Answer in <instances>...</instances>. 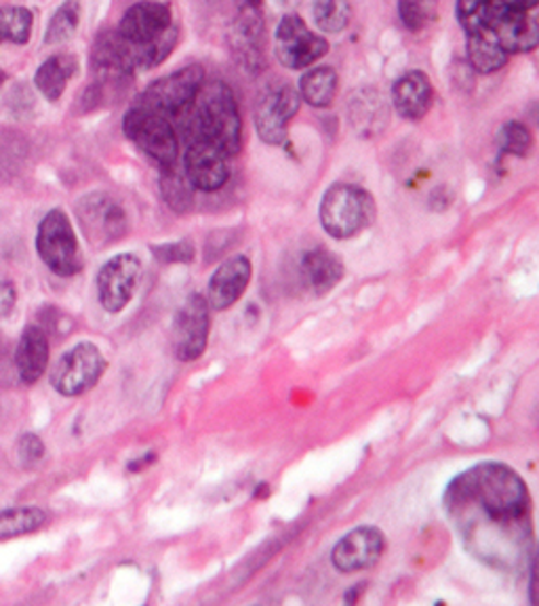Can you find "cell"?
Listing matches in <instances>:
<instances>
[{"label":"cell","mask_w":539,"mask_h":606,"mask_svg":"<svg viewBox=\"0 0 539 606\" xmlns=\"http://www.w3.org/2000/svg\"><path fill=\"white\" fill-rule=\"evenodd\" d=\"M445 510L466 550L500 573L534 558V516L527 482L500 462L461 471L445 493Z\"/></svg>","instance_id":"1"},{"label":"cell","mask_w":539,"mask_h":606,"mask_svg":"<svg viewBox=\"0 0 539 606\" xmlns=\"http://www.w3.org/2000/svg\"><path fill=\"white\" fill-rule=\"evenodd\" d=\"M455 15L468 66L479 74H495L511 56L538 49L539 0H457Z\"/></svg>","instance_id":"2"},{"label":"cell","mask_w":539,"mask_h":606,"mask_svg":"<svg viewBox=\"0 0 539 606\" xmlns=\"http://www.w3.org/2000/svg\"><path fill=\"white\" fill-rule=\"evenodd\" d=\"M116 32L127 43L136 70H152L165 63L179 43L169 4L154 0L131 4Z\"/></svg>","instance_id":"3"},{"label":"cell","mask_w":539,"mask_h":606,"mask_svg":"<svg viewBox=\"0 0 539 606\" xmlns=\"http://www.w3.org/2000/svg\"><path fill=\"white\" fill-rule=\"evenodd\" d=\"M190 110L192 123L188 133L207 139L209 143L220 148L227 159L241 152L243 118L230 84L224 81L202 84Z\"/></svg>","instance_id":"4"},{"label":"cell","mask_w":539,"mask_h":606,"mask_svg":"<svg viewBox=\"0 0 539 606\" xmlns=\"http://www.w3.org/2000/svg\"><path fill=\"white\" fill-rule=\"evenodd\" d=\"M377 207L370 190L356 184H333L320 198L318 220L323 230L338 238L348 241L359 236L375 221Z\"/></svg>","instance_id":"5"},{"label":"cell","mask_w":539,"mask_h":606,"mask_svg":"<svg viewBox=\"0 0 539 606\" xmlns=\"http://www.w3.org/2000/svg\"><path fill=\"white\" fill-rule=\"evenodd\" d=\"M122 131L140 152L161 168L177 163L179 138L167 116L136 104L122 118Z\"/></svg>","instance_id":"6"},{"label":"cell","mask_w":539,"mask_h":606,"mask_svg":"<svg viewBox=\"0 0 539 606\" xmlns=\"http://www.w3.org/2000/svg\"><path fill=\"white\" fill-rule=\"evenodd\" d=\"M36 250L45 266L57 276L79 275L85 266L74 228L61 209L45 215L36 234Z\"/></svg>","instance_id":"7"},{"label":"cell","mask_w":539,"mask_h":606,"mask_svg":"<svg viewBox=\"0 0 539 606\" xmlns=\"http://www.w3.org/2000/svg\"><path fill=\"white\" fill-rule=\"evenodd\" d=\"M202 84H204V68L199 63H190L148 84L138 104L159 112L167 118H179L186 112H190Z\"/></svg>","instance_id":"8"},{"label":"cell","mask_w":539,"mask_h":606,"mask_svg":"<svg viewBox=\"0 0 539 606\" xmlns=\"http://www.w3.org/2000/svg\"><path fill=\"white\" fill-rule=\"evenodd\" d=\"M106 366L108 362L102 350L91 341H81L57 360L51 371V386L61 396H81L91 387L97 386V382L106 373Z\"/></svg>","instance_id":"9"},{"label":"cell","mask_w":539,"mask_h":606,"mask_svg":"<svg viewBox=\"0 0 539 606\" xmlns=\"http://www.w3.org/2000/svg\"><path fill=\"white\" fill-rule=\"evenodd\" d=\"M77 218L93 247H108L125 238L129 218L122 205L108 193H91L77 205Z\"/></svg>","instance_id":"10"},{"label":"cell","mask_w":539,"mask_h":606,"mask_svg":"<svg viewBox=\"0 0 539 606\" xmlns=\"http://www.w3.org/2000/svg\"><path fill=\"white\" fill-rule=\"evenodd\" d=\"M329 54L325 36L314 34L306 22L289 13L279 22L274 32V56L289 70H306Z\"/></svg>","instance_id":"11"},{"label":"cell","mask_w":539,"mask_h":606,"mask_svg":"<svg viewBox=\"0 0 539 606\" xmlns=\"http://www.w3.org/2000/svg\"><path fill=\"white\" fill-rule=\"evenodd\" d=\"M302 108V97L291 84H268L256 104V131L268 145H283L291 118Z\"/></svg>","instance_id":"12"},{"label":"cell","mask_w":539,"mask_h":606,"mask_svg":"<svg viewBox=\"0 0 539 606\" xmlns=\"http://www.w3.org/2000/svg\"><path fill=\"white\" fill-rule=\"evenodd\" d=\"M209 310L211 307L207 303V298H202L200 293H192L179 307L171 329V348L175 359L192 362L202 357L211 329Z\"/></svg>","instance_id":"13"},{"label":"cell","mask_w":539,"mask_h":606,"mask_svg":"<svg viewBox=\"0 0 539 606\" xmlns=\"http://www.w3.org/2000/svg\"><path fill=\"white\" fill-rule=\"evenodd\" d=\"M142 259L133 253H120L108 259L97 275V300L110 314H118L133 300L142 280Z\"/></svg>","instance_id":"14"},{"label":"cell","mask_w":539,"mask_h":606,"mask_svg":"<svg viewBox=\"0 0 539 606\" xmlns=\"http://www.w3.org/2000/svg\"><path fill=\"white\" fill-rule=\"evenodd\" d=\"M263 34V0H238L236 20L230 30V49L243 70L257 74L266 59L261 49Z\"/></svg>","instance_id":"15"},{"label":"cell","mask_w":539,"mask_h":606,"mask_svg":"<svg viewBox=\"0 0 539 606\" xmlns=\"http://www.w3.org/2000/svg\"><path fill=\"white\" fill-rule=\"evenodd\" d=\"M184 173L195 186V190L218 193L230 179L227 156L207 139L188 133V145L184 152Z\"/></svg>","instance_id":"16"},{"label":"cell","mask_w":539,"mask_h":606,"mask_svg":"<svg viewBox=\"0 0 539 606\" xmlns=\"http://www.w3.org/2000/svg\"><path fill=\"white\" fill-rule=\"evenodd\" d=\"M386 550V537L375 526H359L343 535L331 551V562L340 573H359L379 562Z\"/></svg>","instance_id":"17"},{"label":"cell","mask_w":539,"mask_h":606,"mask_svg":"<svg viewBox=\"0 0 539 606\" xmlns=\"http://www.w3.org/2000/svg\"><path fill=\"white\" fill-rule=\"evenodd\" d=\"M251 272H254V268H251V261L247 255H234L224 264H220V268L209 280V289H207L209 307L220 310V312L232 307L245 295V291L251 282Z\"/></svg>","instance_id":"18"},{"label":"cell","mask_w":539,"mask_h":606,"mask_svg":"<svg viewBox=\"0 0 539 606\" xmlns=\"http://www.w3.org/2000/svg\"><path fill=\"white\" fill-rule=\"evenodd\" d=\"M348 118L361 138H375L390 125L388 100L377 89H359L348 97Z\"/></svg>","instance_id":"19"},{"label":"cell","mask_w":539,"mask_h":606,"mask_svg":"<svg viewBox=\"0 0 539 606\" xmlns=\"http://www.w3.org/2000/svg\"><path fill=\"white\" fill-rule=\"evenodd\" d=\"M434 102V86L422 70H409L392 84V106L405 120H422Z\"/></svg>","instance_id":"20"},{"label":"cell","mask_w":539,"mask_h":606,"mask_svg":"<svg viewBox=\"0 0 539 606\" xmlns=\"http://www.w3.org/2000/svg\"><path fill=\"white\" fill-rule=\"evenodd\" d=\"M302 275L316 295H327L333 287H338L345 268L340 257L325 247H314L304 250L302 255Z\"/></svg>","instance_id":"21"},{"label":"cell","mask_w":539,"mask_h":606,"mask_svg":"<svg viewBox=\"0 0 539 606\" xmlns=\"http://www.w3.org/2000/svg\"><path fill=\"white\" fill-rule=\"evenodd\" d=\"M17 373L24 384H36L49 364V339L47 333L36 325H30L22 333L15 350Z\"/></svg>","instance_id":"22"},{"label":"cell","mask_w":539,"mask_h":606,"mask_svg":"<svg viewBox=\"0 0 539 606\" xmlns=\"http://www.w3.org/2000/svg\"><path fill=\"white\" fill-rule=\"evenodd\" d=\"M338 84H340V77L331 66H316V68H308L302 74L297 93L302 97V104L323 110L336 102Z\"/></svg>","instance_id":"23"},{"label":"cell","mask_w":539,"mask_h":606,"mask_svg":"<svg viewBox=\"0 0 539 606\" xmlns=\"http://www.w3.org/2000/svg\"><path fill=\"white\" fill-rule=\"evenodd\" d=\"M77 72H79V59L77 57L68 56V54H57V56L45 59L38 66V70L34 74V84L49 102H57L63 95L66 84L74 79Z\"/></svg>","instance_id":"24"},{"label":"cell","mask_w":539,"mask_h":606,"mask_svg":"<svg viewBox=\"0 0 539 606\" xmlns=\"http://www.w3.org/2000/svg\"><path fill=\"white\" fill-rule=\"evenodd\" d=\"M195 186L186 177L184 168L165 166L161 173V196L173 213H188L195 205Z\"/></svg>","instance_id":"25"},{"label":"cell","mask_w":539,"mask_h":606,"mask_svg":"<svg viewBox=\"0 0 539 606\" xmlns=\"http://www.w3.org/2000/svg\"><path fill=\"white\" fill-rule=\"evenodd\" d=\"M47 523V514L40 508H11L0 512V541L24 537L40 531Z\"/></svg>","instance_id":"26"},{"label":"cell","mask_w":539,"mask_h":606,"mask_svg":"<svg viewBox=\"0 0 539 606\" xmlns=\"http://www.w3.org/2000/svg\"><path fill=\"white\" fill-rule=\"evenodd\" d=\"M34 15L26 7H0V45H26L32 36Z\"/></svg>","instance_id":"27"},{"label":"cell","mask_w":539,"mask_h":606,"mask_svg":"<svg viewBox=\"0 0 539 606\" xmlns=\"http://www.w3.org/2000/svg\"><path fill=\"white\" fill-rule=\"evenodd\" d=\"M81 24V4L79 0H63L57 9L45 32V45H63L70 40Z\"/></svg>","instance_id":"28"},{"label":"cell","mask_w":539,"mask_h":606,"mask_svg":"<svg viewBox=\"0 0 539 606\" xmlns=\"http://www.w3.org/2000/svg\"><path fill=\"white\" fill-rule=\"evenodd\" d=\"M314 24L325 34H340L348 28L352 9L348 0H314Z\"/></svg>","instance_id":"29"},{"label":"cell","mask_w":539,"mask_h":606,"mask_svg":"<svg viewBox=\"0 0 539 606\" xmlns=\"http://www.w3.org/2000/svg\"><path fill=\"white\" fill-rule=\"evenodd\" d=\"M441 0H398L400 24L409 32H424L438 18Z\"/></svg>","instance_id":"30"},{"label":"cell","mask_w":539,"mask_h":606,"mask_svg":"<svg viewBox=\"0 0 539 606\" xmlns=\"http://www.w3.org/2000/svg\"><path fill=\"white\" fill-rule=\"evenodd\" d=\"M497 143L504 154L523 159V156H529V152L534 150V136L525 123L508 120L502 125L497 133Z\"/></svg>","instance_id":"31"},{"label":"cell","mask_w":539,"mask_h":606,"mask_svg":"<svg viewBox=\"0 0 539 606\" xmlns=\"http://www.w3.org/2000/svg\"><path fill=\"white\" fill-rule=\"evenodd\" d=\"M152 253L161 264H190L197 255V248L192 245V241H177V243L152 247Z\"/></svg>","instance_id":"32"},{"label":"cell","mask_w":539,"mask_h":606,"mask_svg":"<svg viewBox=\"0 0 539 606\" xmlns=\"http://www.w3.org/2000/svg\"><path fill=\"white\" fill-rule=\"evenodd\" d=\"M20 455H22V459H24L26 466L36 464V462L43 459V455H45V444H43V441H40L38 436L26 434V436H22V441H20Z\"/></svg>","instance_id":"33"},{"label":"cell","mask_w":539,"mask_h":606,"mask_svg":"<svg viewBox=\"0 0 539 606\" xmlns=\"http://www.w3.org/2000/svg\"><path fill=\"white\" fill-rule=\"evenodd\" d=\"M17 302V293L15 287L9 278L0 276V318H7Z\"/></svg>","instance_id":"34"},{"label":"cell","mask_w":539,"mask_h":606,"mask_svg":"<svg viewBox=\"0 0 539 606\" xmlns=\"http://www.w3.org/2000/svg\"><path fill=\"white\" fill-rule=\"evenodd\" d=\"M4 79H7V74H4V72H0V84L4 83Z\"/></svg>","instance_id":"35"}]
</instances>
